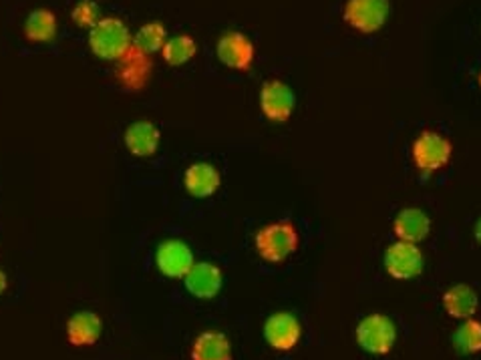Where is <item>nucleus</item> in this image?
<instances>
[{
  "instance_id": "f257e3e1",
  "label": "nucleus",
  "mask_w": 481,
  "mask_h": 360,
  "mask_svg": "<svg viewBox=\"0 0 481 360\" xmlns=\"http://www.w3.org/2000/svg\"><path fill=\"white\" fill-rule=\"evenodd\" d=\"M133 36L121 18L103 16L89 31V48L97 58L120 63L131 51Z\"/></svg>"
},
{
  "instance_id": "f03ea898",
  "label": "nucleus",
  "mask_w": 481,
  "mask_h": 360,
  "mask_svg": "<svg viewBox=\"0 0 481 360\" xmlns=\"http://www.w3.org/2000/svg\"><path fill=\"white\" fill-rule=\"evenodd\" d=\"M258 256L268 264H282L300 246V233L292 221H272L256 231L254 238Z\"/></svg>"
},
{
  "instance_id": "7ed1b4c3",
  "label": "nucleus",
  "mask_w": 481,
  "mask_h": 360,
  "mask_svg": "<svg viewBox=\"0 0 481 360\" xmlns=\"http://www.w3.org/2000/svg\"><path fill=\"white\" fill-rule=\"evenodd\" d=\"M357 345L369 355L385 356L397 343V326L392 320L381 313L365 316L355 330Z\"/></svg>"
},
{
  "instance_id": "20e7f679",
  "label": "nucleus",
  "mask_w": 481,
  "mask_h": 360,
  "mask_svg": "<svg viewBox=\"0 0 481 360\" xmlns=\"http://www.w3.org/2000/svg\"><path fill=\"white\" fill-rule=\"evenodd\" d=\"M411 155H413L415 168L421 173L431 175L447 168L454 155V145L437 131H423L413 141Z\"/></svg>"
},
{
  "instance_id": "39448f33",
  "label": "nucleus",
  "mask_w": 481,
  "mask_h": 360,
  "mask_svg": "<svg viewBox=\"0 0 481 360\" xmlns=\"http://www.w3.org/2000/svg\"><path fill=\"white\" fill-rule=\"evenodd\" d=\"M382 266L387 274L395 280H413L421 276L425 268V256L417 244L409 242H392L382 256Z\"/></svg>"
},
{
  "instance_id": "423d86ee",
  "label": "nucleus",
  "mask_w": 481,
  "mask_h": 360,
  "mask_svg": "<svg viewBox=\"0 0 481 360\" xmlns=\"http://www.w3.org/2000/svg\"><path fill=\"white\" fill-rule=\"evenodd\" d=\"M391 11L389 0H347L345 23L362 35H372L385 26Z\"/></svg>"
},
{
  "instance_id": "0eeeda50",
  "label": "nucleus",
  "mask_w": 481,
  "mask_h": 360,
  "mask_svg": "<svg viewBox=\"0 0 481 360\" xmlns=\"http://www.w3.org/2000/svg\"><path fill=\"white\" fill-rule=\"evenodd\" d=\"M215 57L228 69L246 73L252 69L254 58H256V48H254V43L244 33L228 31L215 43Z\"/></svg>"
},
{
  "instance_id": "6e6552de",
  "label": "nucleus",
  "mask_w": 481,
  "mask_h": 360,
  "mask_svg": "<svg viewBox=\"0 0 481 360\" xmlns=\"http://www.w3.org/2000/svg\"><path fill=\"white\" fill-rule=\"evenodd\" d=\"M193 264L192 248L178 238L163 240L155 250V266L162 276L170 280H183Z\"/></svg>"
},
{
  "instance_id": "1a4fd4ad",
  "label": "nucleus",
  "mask_w": 481,
  "mask_h": 360,
  "mask_svg": "<svg viewBox=\"0 0 481 360\" xmlns=\"http://www.w3.org/2000/svg\"><path fill=\"white\" fill-rule=\"evenodd\" d=\"M294 107H297V97L287 83L270 79L262 85L260 111L267 119L272 123H287L294 113Z\"/></svg>"
},
{
  "instance_id": "9d476101",
  "label": "nucleus",
  "mask_w": 481,
  "mask_h": 360,
  "mask_svg": "<svg viewBox=\"0 0 481 360\" xmlns=\"http://www.w3.org/2000/svg\"><path fill=\"white\" fill-rule=\"evenodd\" d=\"M302 338V324L300 320L287 310L274 313L264 323V340L268 346H272L278 353H288V350L297 348Z\"/></svg>"
},
{
  "instance_id": "9b49d317",
  "label": "nucleus",
  "mask_w": 481,
  "mask_h": 360,
  "mask_svg": "<svg viewBox=\"0 0 481 360\" xmlns=\"http://www.w3.org/2000/svg\"><path fill=\"white\" fill-rule=\"evenodd\" d=\"M152 69H153V63H152L150 55H145L140 51V48L131 46V51L127 53L120 63H117L115 79L120 81V85L125 91L135 93V91H141L147 85V81H150Z\"/></svg>"
},
{
  "instance_id": "f8f14e48",
  "label": "nucleus",
  "mask_w": 481,
  "mask_h": 360,
  "mask_svg": "<svg viewBox=\"0 0 481 360\" xmlns=\"http://www.w3.org/2000/svg\"><path fill=\"white\" fill-rule=\"evenodd\" d=\"M183 284L193 298L212 300L222 292L224 274L220 266L212 264V262H195L188 276L183 278Z\"/></svg>"
},
{
  "instance_id": "ddd939ff",
  "label": "nucleus",
  "mask_w": 481,
  "mask_h": 360,
  "mask_svg": "<svg viewBox=\"0 0 481 360\" xmlns=\"http://www.w3.org/2000/svg\"><path fill=\"white\" fill-rule=\"evenodd\" d=\"M222 175L215 170V165L208 161H195L183 171V188L192 198L205 200L212 198L220 190Z\"/></svg>"
},
{
  "instance_id": "4468645a",
  "label": "nucleus",
  "mask_w": 481,
  "mask_h": 360,
  "mask_svg": "<svg viewBox=\"0 0 481 360\" xmlns=\"http://www.w3.org/2000/svg\"><path fill=\"white\" fill-rule=\"evenodd\" d=\"M123 139L127 151L135 155V158H152V155H155L157 149H160L162 131L157 129L155 123L140 119L133 121L130 128L125 129Z\"/></svg>"
},
{
  "instance_id": "2eb2a0df",
  "label": "nucleus",
  "mask_w": 481,
  "mask_h": 360,
  "mask_svg": "<svg viewBox=\"0 0 481 360\" xmlns=\"http://www.w3.org/2000/svg\"><path fill=\"white\" fill-rule=\"evenodd\" d=\"M103 334V320L91 310H78L67 320V340L73 346H93Z\"/></svg>"
},
{
  "instance_id": "dca6fc26",
  "label": "nucleus",
  "mask_w": 481,
  "mask_h": 360,
  "mask_svg": "<svg viewBox=\"0 0 481 360\" xmlns=\"http://www.w3.org/2000/svg\"><path fill=\"white\" fill-rule=\"evenodd\" d=\"M392 231H395L397 240L419 246L429 236L431 220L423 210L405 208L397 213L395 221H392Z\"/></svg>"
},
{
  "instance_id": "f3484780",
  "label": "nucleus",
  "mask_w": 481,
  "mask_h": 360,
  "mask_svg": "<svg viewBox=\"0 0 481 360\" xmlns=\"http://www.w3.org/2000/svg\"><path fill=\"white\" fill-rule=\"evenodd\" d=\"M192 360H232L230 338L220 330H204L192 345Z\"/></svg>"
},
{
  "instance_id": "a211bd4d",
  "label": "nucleus",
  "mask_w": 481,
  "mask_h": 360,
  "mask_svg": "<svg viewBox=\"0 0 481 360\" xmlns=\"http://www.w3.org/2000/svg\"><path fill=\"white\" fill-rule=\"evenodd\" d=\"M444 308L451 318L469 320L474 318L479 308L477 292L467 284H455L444 294Z\"/></svg>"
},
{
  "instance_id": "6ab92c4d",
  "label": "nucleus",
  "mask_w": 481,
  "mask_h": 360,
  "mask_svg": "<svg viewBox=\"0 0 481 360\" xmlns=\"http://www.w3.org/2000/svg\"><path fill=\"white\" fill-rule=\"evenodd\" d=\"M23 31L28 43H51L58 31L57 16L55 13L48 11V8H35V11L28 13V16L25 18Z\"/></svg>"
},
{
  "instance_id": "aec40b11",
  "label": "nucleus",
  "mask_w": 481,
  "mask_h": 360,
  "mask_svg": "<svg viewBox=\"0 0 481 360\" xmlns=\"http://www.w3.org/2000/svg\"><path fill=\"white\" fill-rule=\"evenodd\" d=\"M195 53H198V45H195L193 36L190 35H175L168 38V43L162 48L163 61L170 67L188 65L195 57Z\"/></svg>"
},
{
  "instance_id": "412c9836",
  "label": "nucleus",
  "mask_w": 481,
  "mask_h": 360,
  "mask_svg": "<svg viewBox=\"0 0 481 360\" xmlns=\"http://www.w3.org/2000/svg\"><path fill=\"white\" fill-rule=\"evenodd\" d=\"M165 43H168V28L157 21L143 25L133 36V46L145 55L162 53Z\"/></svg>"
},
{
  "instance_id": "4be33fe9",
  "label": "nucleus",
  "mask_w": 481,
  "mask_h": 360,
  "mask_svg": "<svg viewBox=\"0 0 481 360\" xmlns=\"http://www.w3.org/2000/svg\"><path fill=\"white\" fill-rule=\"evenodd\" d=\"M454 346L459 355L481 353V323L476 318L464 320L454 333Z\"/></svg>"
},
{
  "instance_id": "5701e85b",
  "label": "nucleus",
  "mask_w": 481,
  "mask_h": 360,
  "mask_svg": "<svg viewBox=\"0 0 481 360\" xmlns=\"http://www.w3.org/2000/svg\"><path fill=\"white\" fill-rule=\"evenodd\" d=\"M71 18L77 26L89 28L91 31V28L101 21L99 6H97L95 0H78V3L73 6Z\"/></svg>"
},
{
  "instance_id": "b1692460",
  "label": "nucleus",
  "mask_w": 481,
  "mask_h": 360,
  "mask_svg": "<svg viewBox=\"0 0 481 360\" xmlns=\"http://www.w3.org/2000/svg\"><path fill=\"white\" fill-rule=\"evenodd\" d=\"M6 288H8V278H6V274H5V272H3V270H0V296H3V294H5V292H6Z\"/></svg>"
},
{
  "instance_id": "393cba45",
  "label": "nucleus",
  "mask_w": 481,
  "mask_h": 360,
  "mask_svg": "<svg viewBox=\"0 0 481 360\" xmlns=\"http://www.w3.org/2000/svg\"><path fill=\"white\" fill-rule=\"evenodd\" d=\"M474 236L477 240V244L481 246V218L476 221V228H474Z\"/></svg>"
},
{
  "instance_id": "a878e982",
  "label": "nucleus",
  "mask_w": 481,
  "mask_h": 360,
  "mask_svg": "<svg viewBox=\"0 0 481 360\" xmlns=\"http://www.w3.org/2000/svg\"><path fill=\"white\" fill-rule=\"evenodd\" d=\"M479 87H481V73H479Z\"/></svg>"
}]
</instances>
